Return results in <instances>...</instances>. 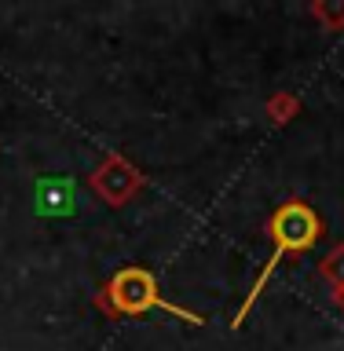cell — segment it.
Segmentation results:
<instances>
[{
  "mask_svg": "<svg viewBox=\"0 0 344 351\" xmlns=\"http://www.w3.org/2000/svg\"><path fill=\"white\" fill-rule=\"evenodd\" d=\"M315 234H319V219H315V213L308 205H301V202H293V205H282L279 213H275V219H271V238H275V252H271V260H268V271L260 274V282H257V293H260V285H264V278L271 274V267L275 263H282V256L286 252H297V249H308L315 241Z\"/></svg>",
  "mask_w": 344,
  "mask_h": 351,
  "instance_id": "obj_1",
  "label": "cell"
},
{
  "mask_svg": "<svg viewBox=\"0 0 344 351\" xmlns=\"http://www.w3.org/2000/svg\"><path fill=\"white\" fill-rule=\"evenodd\" d=\"M110 300H114V307H117V311H125V315H139V311H147V307H165V311L180 315V318H187V322H202L198 315L165 304L161 296H158L154 278H150L147 271H139V267H125L114 282H110Z\"/></svg>",
  "mask_w": 344,
  "mask_h": 351,
  "instance_id": "obj_2",
  "label": "cell"
},
{
  "mask_svg": "<svg viewBox=\"0 0 344 351\" xmlns=\"http://www.w3.org/2000/svg\"><path fill=\"white\" fill-rule=\"evenodd\" d=\"M33 205L41 216H70L77 208V183L70 176H44L33 191Z\"/></svg>",
  "mask_w": 344,
  "mask_h": 351,
  "instance_id": "obj_3",
  "label": "cell"
}]
</instances>
